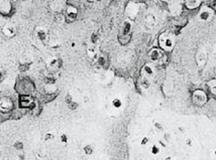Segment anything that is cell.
Listing matches in <instances>:
<instances>
[{"mask_svg":"<svg viewBox=\"0 0 216 160\" xmlns=\"http://www.w3.org/2000/svg\"><path fill=\"white\" fill-rule=\"evenodd\" d=\"M193 101L197 106H203L207 102V96L202 91H196L193 95Z\"/></svg>","mask_w":216,"mask_h":160,"instance_id":"1","label":"cell"},{"mask_svg":"<svg viewBox=\"0 0 216 160\" xmlns=\"http://www.w3.org/2000/svg\"><path fill=\"white\" fill-rule=\"evenodd\" d=\"M160 45L166 50H171L172 47H173V45H174V43H173V40H172L168 35H166L164 33V34H162L160 36Z\"/></svg>","mask_w":216,"mask_h":160,"instance_id":"2","label":"cell"},{"mask_svg":"<svg viewBox=\"0 0 216 160\" xmlns=\"http://www.w3.org/2000/svg\"><path fill=\"white\" fill-rule=\"evenodd\" d=\"M36 36L37 37L38 40H41L42 42H46V40L48 39V30L45 27L38 26L36 28Z\"/></svg>","mask_w":216,"mask_h":160,"instance_id":"3","label":"cell"},{"mask_svg":"<svg viewBox=\"0 0 216 160\" xmlns=\"http://www.w3.org/2000/svg\"><path fill=\"white\" fill-rule=\"evenodd\" d=\"M77 15H78V9L73 5H68L66 8V16L72 21L77 18Z\"/></svg>","mask_w":216,"mask_h":160,"instance_id":"4","label":"cell"},{"mask_svg":"<svg viewBox=\"0 0 216 160\" xmlns=\"http://www.w3.org/2000/svg\"><path fill=\"white\" fill-rule=\"evenodd\" d=\"M2 31H3L4 34H5L6 36H8V37L13 36L14 34H15V32H16L15 31V27H14L13 25H10V24H8V25L4 26Z\"/></svg>","mask_w":216,"mask_h":160,"instance_id":"5","label":"cell"},{"mask_svg":"<svg viewBox=\"0 0 216 160\" xmlns=\"http://www.w3.org/2000/svg\"><path fill=\"white\" fill-rule=\"evenodd\" d=\"M161 56H162V52H161L160 50H158V48H153L150 52V59L153 61H159L161 59Z\"/></svg>","mask_w":216,"mask_h":160,"instance_id":"6","label":"cell"},{"mask_svg":"<svg viewBox=\"0 0 216 160\" xmlns=\"http://www.w3.org/2000/svg\"><path fill=\"white\" fill-rule=\"evenodd\" d=\"M111 106H112V108L119 110L122 108V106H123V102H122V100L119 97H115V98L111 100Z\"/></svg>","mask_w":216,"mask_h":160,"instance_id":"7","label":"cell"},{"mask_svg":"<svg viewBox=\"0 0 216 160\" xmlns=\"http://www.w3.org/2000/svg\"><path fill=\"white\" fill-rule=\"evenodd\" d=\"M150 153L154 156H156L161 153V146L159 144H151L150 146Z\"/></svg>","mask_w":216,"mask_h":160,"instance_id":"8","label":"cell"},{"mask_svg":"<svg viewBox=\"0 0 216 160\" xmlns=\"http://www.w3.org/2000/svg\"><path fill=\"white\" fill-rule=\"evenodd\" d=\"M130 29H131V24H130V22H128V21L124 22L123 29H122V35H123V36L130 35Z\"/></svg>","mask_w":216,"mask_h":160,"instance_id":"9","label":"cell"},{"mask_svg":"<svg viewBox=\"0 0 216 160\" xmlns=\"http://www.w3.org/2000/svg\"><path fill=\"white\" fill-rule=\"evenodd\" d=\"M142 72H144L145 75H148V76H151L155 72V70H154V66H151V65H150V64H148V65H145L144 67H142Z\"/></svg>","mask_w":216,"mask_h":160,"instance_id":"10","label":"cell"},{"mask_svg":"<svg viewBox=\"0 0 216 160\" xmlns=\"http://www.w3.org/2000/svg\"><path fill=\"white\" fill-rule=\"evenodd\" d=\"M87 53H88V55H89L91 59H97V57H98L97 56V51H96L94 46H89V47H88Z\"/></svg>","mask_w":216,"mask_h":160,"instance_id":"11","label":"cell"},{"mask_svg":"<svg viewBox=\"0 0 216 160\" xmlns=\"http://www.w3.org/2000/svg\"><path fill=\"white\" fill-rule=\"evenodd\" d=\"M209 17H210V12L208 10H203V11H201L200 14H199V19H200V20H202V21L208 20Z\"/></svg>","mask_w":216,"mask_h":160,"instance_id":"12","label":"cell"},{"mask_svg":"<svg viewBox=\"0 0 216 160\" xmlns=\"http://www.w3.org/2000/svg\"><path fill=\"white\" fill-rule=\"evenodd\" d=\"M83 151H84V153L86 155H91L94 152V147H93L92 145H85V146L83 147Z\"/></svg>","mask_w":216,"mask_h":160,"instance_id":"13","label":"cell"},{"mask_svg":"<svg viewBox=\"0 0 216 160\" xmlns=\"http://www.w3.org/2000/svg\"><path fill=\"white\" fill-rule=\"evenodd\" d=\"M60 142L62 144H64V145H67L69 143V137H68L67 134H65V133L61 134V136H60Z\"/></svg>","mask_w":216,"mask_h":160,"instance_id":"14","label":"cell"},{"mask_svg":"<svg viewBox=\"0 0 216 160\" xmlns=\"http://www.w3.org/2000/svg\"><path fill=\"white\" fill-rule=\"evenodd\" d=\"M55 138H56V136L54 135L53 133H47L46 135H45V140L48 142H50V141H53V140H55Z\"/></svg>","mask_w":216,"mask_h":160,"instance_id":"15","label":"cell"},{"mask_svg":"<svg viewBox=\"0 0 216 160\" xmlns=\"http://www.w3.org/2000/svg\"><path fill=\"white\" fill-rule=\"evenodd\" d=\"M187 2V5L189 7H194L198 4V2H200V0H186Z\"/></svg>","mask_w":216,"mask_h":160,"instance_id":"16","label":"cell"},{"mask_svg":"<svg viewBox=\"0 0 216 160\" xmlns=\"http://www.w3.org/2000/svg\"><path fill=\"white\" fill-rule=\"evenodd\" d=\"M97 62H98V65H100V66H104V65H105V62H106L105 57L103 56V55L98 56V57H97Z\"/></svg>","mask_w":216,"mask_h":160,"instance_id":"17","label":"cell"},{"mask_svg":"<svg viewBox=\"0 0 216 160\" xmlns=\"http://www.w3.org/2000/svg\"><path fill=\"white\" fill-rule=\"evenodd\" d=\"M149 142H150V139H149V137H142V139H141V141H140V144L141 145H148L149 144Z\"/></svg>","mask_w":216,"mask_h":160,"instance_id":"18","label":"cell"},{"mask_svg":"<svg viewBox=\"0 0 216 160\" xmlns=\"http://www.w3.org/2000/svg\"><path fill=\"white\" fill-rule=\"evenodd\" d=\"M192 144H193V140L191 138H188L186 140V145H187V146H192Z\"/></svg>","mask_w":216,"mask_h":160,"instance_id":"19","label":"cell"},{"mask_svg":"<svg viewBox=\"0 0 216 160\" xmlns=\"http://www.w3.org/2000/svg\"><path fill=\"white\" fill-rule=\"evenodd\" d=\"M210 91L213 95L216 96V86H210Z\"/></svg>","mask_w":216,"mask_h":160,"instance_id":"20","label":"cell"},{"mask_svg":"<svg viewBox=\"0 0 216 160\" xmlns=\"http://www.w3.org/2000/svg\"><path fill=\"white\" fill-rule=\"evenodd\" d=\"M155 126H156V128H159V129H161V130H162V129H163V125H162L161 123H155Z\"/></svg>","mask_w":216,"mask_h":160,"instance_id":"21","label":"cell"},{"mask_svg":"<svg viewBox=\"0 0 216 160\" xmlns=\"http://www.w3.org/2000/svg\"><path fill=\"white\" fill-rule=\"evenodd\" d=\"M173 160H181V159H180V158H174Z\"/></svg>","mask_w":216,"mask_h":160,"instance_id":"22","label":"cell"},{"mask_svg":"<svg viewBox=\"0 0 216 160\" xmlns=\"http://www.w3.org/2000/svg\"><path fill=\"white\" fill-rule=\"evenodd\" d=\"M214 154H215V155H216V150H215V151H214Z\"/></svg>","mask_w":216,"mask_h":160,"instance_id":"23","label":"cell"},{"mask_svg":"<svg viewBox=\"0 0 216 160\" xmlns=\"http://www.w3.org/2000/svg\"><path fill=\"white\" fill-rule=\"evenodd\" d=\"M96 1H101V0H96Z\"/></svg>","mask_w":216,"mask_h":160,"instance_id":"24","label":"cell"}]
</instances>
